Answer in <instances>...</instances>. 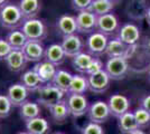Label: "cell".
Here are the masks:
<instances>
[{"label":"cell","mask_w":150,"mask_h":134,"mask_svg":"<svg viewBox=\"0 0 150 134\" xmlns=\"http://www.w3.org/2000/svg\"><path fill=\"white\" fill-rule=\"evenodd\" d=\"M24 17L17 4L7 2L0 8V26L8 30H16L21 28L24 24Z\"/></svg>","instance_id":"6da1fadb"},{"label":"cell","mask_w":150,"mask_h":134,"mask_svg":"<svg viewBox=\"0 0 150 134\" xmlns=\"http://www.w3.org/2000/svg\"><path fill=\"white\" fill-rule=\"evenodd\" d=\"M37 103L39 105H43L45 107L50 109L54 104L64 101L66 93L57 88L55 85L52 83L44 84L37 92Z\"/></svg>","instance_id":"7a4b0ae2"},{"label":"cell","mask_w":150,"mask_h":134,"mask_svg":"<svg viewBox=\"0 0 150 134\" xmlns=\"http://www.w3.org/2000/svg\"><path fill=\"white\" fill-rule=\"evenodd\" d=\"M20 30L25 34L28 40L40 41V43L48 35V29H47L46 24L42 19H38V18L25 20Z\"/></svg>","instance_id":"3957f363"},{"label":"cell","mask_w":150,"mask_h":134,"mask_svg":"<svg viewBox=\"0 0 150 134\" xmlns=\"http://www.w3.org/2000/svg\"><path fill=\"white\" fill-rule=\"evenodd\" d=\"M138 48V45L133 46H128L123 41H121L119 37H113L112 39L109 40L108 46H106L105 54L109 58H117V57H123L127 60L133 56Z\"/></svg>","instance_id":"277c9868"},{"label":"cell","mask_w":150,"mask_h":134,"mask_svg":"<svg viewBox=\"0 0 150 134\" xmlns=\"http://www.w3.org/2000/svg\"><path fill=\"white\" fill-rule=\"evenodd\" d=\"M108 43H109L108 36L101 34L100 32H92L88 35V37L85 40L86 53L92 55L93 57H99L105 53Z\"/></svg>","instance_id":"5b68a950"},{"label":"cell","mask_w":150,"mask_h":134,"mask_svg":"<svg viewBox=\"0 0 150 134\" xmlns=\"http://www.w3.org/2000/svg\"><path fill=\"white\" fill-rule=\"evenodd\" d=\"M104 69L112 81L123 79L129 70L128 60L123 57L109 58L104 65Z\"/></svg>","instance_id":"8992f818"},{"label":"cell","mask_w":150,"mask_h":134,"mask_svg":"<svg viewBox=\"0 0 150 134\" xmlns=\"http://www.w3.org/2000/svg\"><path fill=\"white\" fill-rule=\"evenodd\" d=\"M67 107L69 109V114L74 119H79L83 115L88 114L90 104L88 98L83 94H67L66 97Z\"/></svg>","instance_id":"52a82bcc"},{"label":"cell","mask_w":150,"mask_h":134,"mask_svg":"<svg viewBox=\"0 0 150 134\" xmlns=\"http://www.w3.org/2000/svg\"><path fill=\"white\" fill-rule=\"evenodd\" d=\"M149 7L150 4L148 0H128L125 13L133 21H142L146 20Z\"/></svg>","instance_id":"ba28073f"},{"label":"cell","mask_w":150,"mask_h":134,"mask_svg":"<svg viewBox=\"0 0 150 134\" xmlns=\"http://www.w3.org/2000/svg\"><path fill=\"white\" fill-rule=\"evenodd\" d=\"M117 37L121 39L128 46L138 45L139 40L141 38V32L140 28L134 22H125L122 26H120Z\"/></svg>","instance_id":"9c48e42d"},{"label":"cell","mask_w":150,"mask_h":134,"mask_svg":"<svg viewBox=\"0 0 150 134\" xmlns=\"http://www.w3.org/2000/svg\"><path fill=\"white\" fill-rule=\"evenodd\" d=\"M110 116H111V112L109 109L108 102L96 101V102L92 103L88 107V117L90 122L102 124L108 121L110 119Z\"/></svg>","instance_id":"30bf717a"},{"label":"cell","mask_w":150,"mask_h":134,"mask_svg":"<svg viewBox=\"0 0 150 134\" xmlns=\"http://www.w3.org/2000/svg\"><path fill=\"white\" fill-rule=\"evenodd\" d=\"M76 25L77 32L80 34H92L96 32V24H98V16H95L90 10L80 11L76 16Z\"/></svg>","instance_id":"8fae6325"},{"label":"cell","mask_w":150,"mask_h":134,"mask_svg":"<svg viewBox=\"0 0 150 134\" xmlns=\"http://www.w3.org/2000/svg\"><path fill=\"white\" fill-rule=\"evenodd\" d=\"M88 91L95 94H103L110 87L111 78L108 75L105 69H102L95 74L88 75Z\"/></svg>","instance_id":"7c38bea8"},{"label":"cell","mask_w":150,"mask_h":134,"mask_svg":"<svg viewBox=\"0 0 150 134\" xmlns=\"http://www.w3.org/2000/svg\"><path fill=\"white\" fill-rule=\"evenodd\" d=\"M61 45L66 54V57L69 58H74L79 54L83 53V49L85 47V43H84L83 38L81 36H79L77 34L63 37Z\"/></svg>","instance_id":"4fadbf2b"},{"label":"cell","mask_w":150,"mask_h":134,"mask_svg":"<svg viewBox=\"0 0 150 134\" xmlns=\"http://www.w3.org/2000/svg\"><path fill=\"white\" fill-rule=\"evenodd\" d=\"M119 28V19L113 13L98 17L96 32H100L101 34L109 37V36H112L115 32H118Z\"/></svg>","instance_id":"5bb4252c"},{"label":"cell","mask_w":150,"mask_h":134,"mask_svg":"<svg viewBox=\"0 0 150 134\" xmlns=\"http://www.w3.org/2000/svg\"><path fill=\"white\" fill-rule=\"evenodd\" d=\"M108 105L112 116L120 117L130 111V100L122 94H113L108 100Z\"/></svg>","instance_id":"9a60e30c"},{"label":"cell","mask_w":150,"mask_h":134,"mask_svg":"<svg viewBox=\"0 0 150 134\" xmlns=\"http://www.w3.org/2000/svg\"><path fill=\"white\" fill-rule=\"evenodd\" d=\"M28 95H29V91L21 83L13 84L7 89V96L10 100L13 106L16 107H20L24 103L27 102Z\"/></svg>","instance_id":"2e32d148"},{"label":"cell","mask_w":150,"mask_h":134,"mask_svg":"<svg viewBox=\"0 0 150 134\" xmlns=\"http://www.w3.org/2000/svg\"><path fill=\"white\" fill-rule=\"evenodd\" d=\"M45 51L46 48L43 43L34 40H28V43L23 48V53L25 54L27 60L34 63H39L43 60V58H45Z\"/></svg>","instance_id":"e0dca14e"},{"label":"cell","mask_w":150,"mask_h":134,"mask_svg":"<svg viewBox=\"0 0 150 134\" xmlns=\"http://www.w3.org/2000/svg\"><path fill=\"white\" fill-rule=\"evenodd\" d=\"M56 30L63 37L74 35L77 32V25H76V17L72 15H62L56 20Z\"/></svg>","instance_id":"ac0fdd59"},{"label":"cell","mask_w":150,"mask_h":134,"mask_svg":"<svg viewBox=\"0 0 150 134\" xmlns=\"http://www.w3.org/2000/svg\"><path fill=\"white\" fill-rule=\"evenodd\" d=\"M5 62H6L8 69L10 72H13V73L23 72L26 68L27 63H28L23 51H15V49H13V51L7 56Z\"/></svg>","instance_id":"d6986e66"},{"label":"cell","mask_w":150,"mask_h":134,"mask_svg":"<svg viewBox=\"0 0 150 134\" xmlns=\"http://www.w3.org/2000/svg\"><path fill=\"white\" fill-rule=\"evenodd\" d=\"M33 69L37 73V75L42 79L43 83L48 84L53 82L58 68H57V66L47 60H42L39 63H36V65L33 67Z\"/></svg>","instance_id":"ffe728a7"},{"label":"cell","mask_w":150,"mask_h":134,"mask_svg":"<svg viewBox=\"0 0 150 134\" xmlns=\"http://www.w3.org/2000/svg\"><path fill=\"white\" fill-rule=\"evenodd\" d=\"M18 6L25 20L37 18L38 13L42 10L40 0H19Z\"/></svg>","instance_id":"44dd1931"},{"label":"cell","mask_w":150,"mask_h":134,"mask_svg":"<svg viewBox=\"0 0 150 134\" xmlns=\"http://www.w3.org/2000/svg\"><path fill=\"white\" fill-rule=\"evenodd\" d=\"M66 59V54L61 44H50L45 51V60L50 62L55 66L62 65Z\"/></svg>","instance_id":"7402d4cb"},{"label":"cell","mask_w":150,"mask_h":134,"mask_svg":"<svg viewBox=\"0 0 150 134\" xmlns=\"http://www.w3.org/2000/svg\"><path fill=\"white\" fill-rule=\"evenodd\" d=\"M48 109H50V117H52V120L55 124H64L65 122L67 121V119L71 116L66 100L54 104Z\"/></svg>","instance_id":"603a6c76"},{"label":"cell","mask_w":150,"mask_h":134,"mask_svg":"<svg viewBox=\"0 0 150 134\" xmlns=\"http://www.w3.org/2000/svg\"><path fill=\"white\" fill-rule=\"evenodd\" d=\"M20 83L29 91V93H37L38 89L44 85L37 73L33 68L23 73V75L20 76Z\"/></svg>","instance_id":"cb8c5ba5"},{"label":"cell","mask_w":150,"mask_h":134,"mask_svg":"<svg viewBox=\"0 0 150 134\" xmlns=\"http://www.w3.org/2000/svg\"><path fill=\"white\" fill-rule=\"evenodd\" d=\"M40 112L42 111H40L39 104L31 102V101H27L19 107V116L25 123L31 121L36 117H39Z\"/></svg>","instance_id":"d4e9b609"},{"label":"cell","mask_w":150,"mask_h":134,"mask_svg":"<svg viewBox=\"0 0 150 134\" xmlns=\"http://www.w3.org/2000/svg\"><path fill=\"white\" fill-rule=\"evenodd\" d=\"M26 130L29 134H50V125L48 121L39 116L26 123Z\"/></svg>","instance_id":"484cf974"},{"label":"cell","mask_w":150,"mask_h":134,"mask_svg":"<svg viewBox=\"0 0 150 134\" xmlns=\"http://www.w3.org/2000/svg\"><path fill=\"white\" fill-rule=\"evenodd\" d=\"M118 126L123 134H130L133 131L138 130L139 126H138L137 121L134 119L133 112L129 111L123 115H121L120 117H118Z\"/></svg>","instance_id":"4316f807"},{"label":"cell","mask_w":150,"mask_h":134,"mask_svg":"<svg viewBox=\"0 0 150 134\" xmlns=\"http://www.w3.org/2000/svg\"><path fill=\"white\" fill-rule=\"evenodd\" d=\"M6 40L15 51H23L25 45L28 43V38L20 29H16L8 32L6 36Z\"/></svg>","instance_id":"83f0119b"},{"label":"cell","mask_w":150,"mask_h":134,"mask_svg":"<svg viewBox=\"0 0 150 134\" xmlns=\"http://www.w3.org/2000/svg\"><path fill=\"white\" fill-rule=\"evenodd\" d=\"M73 75L65 69H57L56 75L54 77L52 84L55 85L57 88L63 91L64 93L69 94V86H71V82H72Z\"/></svg>","instance_id":"f1b7e54d"},{"label":"cell","mask_w":150,"mask_h":134,"mask_svg":"<svg viewBox=\"0 0 150 134\" xmlns=\"http://www.w3.org/2000/svg\"><path fill=\"white\" fill-rule=\"evenodd\" d=\"M88 91V79L82 74H75L73 75L71 86H69V94H85Z\"/></svg>","instance_id":"f546056e"},{"label":"cell","mask_w":150,"mask_h":134,"mask_svg":"<svg viewBox=\"0 0 150 134\" xmlns=\"http://www.w3.org/2000/svg\"><path fill=\"white\" fill-rule=\"evenodd\" d=\"M95 57H93L92 55H90L88 53H81L77 56H75L74 58H72V65L73 68L76 72L81 73V74H85L88 70V66L91 65V63L93 62V59Z\"/></svg>","instance_id":"4dcf8cb0"},{"label":"cell","mask_w":150,"mask_h":134,"mask_svg":"<svg viewBox=\"0 0 150 134\" xmlns=\"http://www.w3.org/2000/svg\"><path fill=\"white\" fill-rule=\"evenodd\" d=\"M114 4L110 0H93L88 10L93 13L95 16L100 17L106 13H111L114 9Z\"/></svg>","instance_id":"1f68e13d"},{"label":"cell","mask_w":150,"mask_h":134,"mask_svg":"<svg viewBox=\"0 0 150 134\" xmlns=\"http://www.w3.org/2000/svg\"><path fill=\"white\" fill-rule=\"evenodd\" d=\"M133 114H134V119L137 121L139 128H146L150 123V114L142 107L139 106L138 109H136L134 112H133Z\"/></svg>","instance_id":"d6a6232c"},{"label":"cell","mask_w":150,"mask_h":134,"mask_svg":"<svg viewBox=\"0 0 150 134\" xmlns=\"http://www.w3.org/2000/svg\"><path fill=\"white\" fill-rule=\"evenodd\" d=\"M13 104L7 95H0V119H6L11 113Z\"/></svg>","instance_id":"836d02e7"},{"label":"cell","mask_w":150,"mask_h":134,"mask_svg":"<svg viewBox=\"0 0 150 134\" xmlns=\"http://www.w3.org/2000/svg\"><path fill=\"white\" fill-rule=\"evenodd\" d=\"M81 134H105V132L101 124L90 122L82 128Z\"/></svg>","instance_id":"e575fe53"},{"label":"cell","mask_w":150,"mask_h":134,"mask_svg":"<svg viewBox=\"0 0 150 134\" xmlns=\"http://www.w3.org/2000/svg\"><path fill=\"white\" fill-rule=\"evenodd\" d=\"M93 0H71V5L72 8L75 11H84V10H88V8L91 6Z\"/></svg>","instance_id":"d590c367"},{"label":"cell","mask_w":150,"mask_h":134,"mask_svg":"<svg viewBox=\"0 0 150 134\" xmlns=\"http://www.w3.org/2000/svg\"><path fill=\"white\" fill-rule=\"evenodd\" d=\"M104 69V65H103V62L101 60L100 58H94L93 62L91 63V65L88 66V70H86V75H92V74H95V73H98V72H100V70Z\"/></svg>","instance_id":"8d00e7d4"},{"label":"cell","mask_w":150,"mask_h":134,"mask_svg":"<svg viewBox=\"0 0 150 134\" xmlns=\"http://www.w3.org/2000/svg\"><path fill=\"white\" fill-rule=\"evenodd\" d=\"M13 48L6 40V38H0V60H5Z\"/></svg>","instance_id":"74e56055"},{"label":"cell","mask_w":150,"mask_h":134,"mask_svg":"<svg viewBox=\"0 0 150 134\" xmlns=\"http://www.w3.org/2000/svg\"><path fill=\"white\" fill-rule=\"evenodd\" d=\"M140 107L144 109L150 114V94L144 95L141 100H140Z\"/></svg>","instance_id":"f35d334b"},{"label":"cell","mask_w":150,"mask_h":134,"mask_svg":"<svg viewBox=\"0 0 150 134\" xmlns=\"http://www.w3.org/2000/svg\"><path fill=\"white\" fill-rule=\"evenodd\" d=\"M142 49H144V54L150 57V36L144 38V43H142Z\"/></svg>","instance_id":"ab89813d"},{"label":"cell","mask_w":150,"mask_h":134,"mask_svg":"<svg viewBox=\"0 0 150 134\" xmlns=\"http://www.w3.org/2000/svg\"><path fill=\"white\" fill-rule=\"evenodd\" d=\"M146 21H147V24H148V25H149V27H150V7H149V9H148L147 16H146Z\"/></svg>","instance_id":"60d3db41"},{"label":"cell","mask_w":150,"mask_h":134,"mask_svg":"<svg viewBox=\"0 0 150 134\" xmlns=\"http://www.w3.org/2000/svg\"><path fill=\"white\" fill-rule=\"evenodd\" d=\"M130 134H146V132L144 131H142L141 128H138V130H136V131H133L132 133Z\"/></svg>","instance_id":"b9f144b4"},{"label":"cell","mask_w":150,"mask_h":134,"mask_svg":"<svg viewBox=\"0 0 150 134\" xmlns=\"http://www.w3.org/2000/svg\"><path fill=\"white\" fill-rule=\"evenodd\" d=\"M7 2H8V0H0V8L2 6H5Z\"/></svg>","instance_id":"7bdbcfd3"},{"label":"cell","mask_w":150,"mask_h":134,"mask_svg":"<svg viewBox=\"0 0 150 134\" xmlns=\"http://www.w3.org/2000/svg\"><path fill=\"white\" fill-rule=\"evenodd\" d=\"M110 1H112L114 5H118V4H120V2L122 1V0H110Z\"/></svg>","instance_id":"ee69618b"},{"label":"cell","mask_w":150,"mask_h":134,"mask_svg":"<svg viewBox=\"0 0 150 134\" xmlns=\"http://www.w3.org/2000/svg\"><path fill=\"white\" fill-rule=\"evenodd\" d=\"M148 81L150 82V65L149 67H148Z\"/></svg>","instance_id":"f6af8a7d"},{"label":"cell","mask_w":150,"mask_h":134,"mask_svg":"<svg viewBox=\"0 0 150 134\" xmlns=\"http://www.w3.org/2000/svg\"><path fill=\"white\" fill-rule=\"evenodd\" d=\"M17 134H29V133L26 131V132H19V133H17Z\"/></svg>","instance_id":"bcb514c9"},{"label":"cell","mask_w":150,"mask_h":134,"mask_svg":"<svg viewBox=\"0 0 150 134\" xmlns=\"http://www.w3.org/2000/svg\"><path fill=\"white\" fill-rule=\"evenodd\" d=\"M53 134H64V133H62V132H56V133H53Z\"/></svg>","instance_id":"7dc6e473"}]
</instances>
